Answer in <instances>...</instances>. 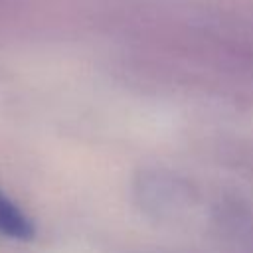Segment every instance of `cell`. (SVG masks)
Listing matches in <instances>:
<instances>
[{
    "mask_svg": "<svg viewBox=\"0 0 253 253\" xmlns=\"http://www.w3.org/2000/svg\"><path fill=\"white\" fill-rule=\"evenodd\" d=\"M0 233L12 239H32L34 223L32 219L6 196L0 192Z\"/></svg>",
    "mask_w": 253,
    "mask_h": 253,
    "instance_id": "obj_1",
    "label": "cell"
}]
</instances>
